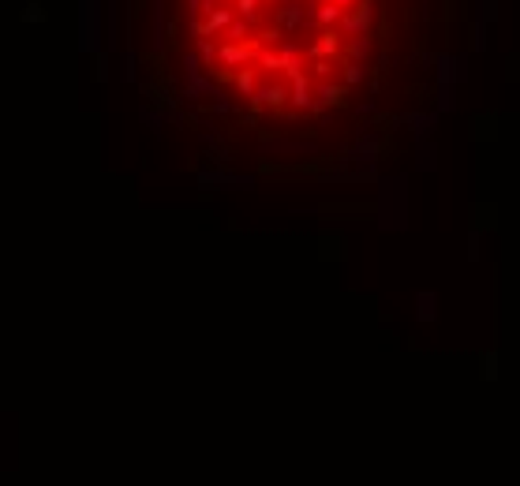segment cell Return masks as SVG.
<instances>
[{
	"label": "cell",
	"mask_w": 520,
	"mask_h": 486,
	"mask_svg": "<svg viewBox=\"0 0 520 486\" xmlns=\"http://www.w3.org/2000/svg\"><path fill=\"white\" fill-rule=\"evenodd\" d=\"M303 19H307V12L300 8V0H285V4L274 12V23H277V30H296Z\"/></svg>",
	"instance_id": "1"
},
{
	"label": "cell",
	"mask_w": 520,
	"mask_h": 486,
	"mask_svg": "<svg viewBox=\"0 0 520 486\" xmlns=\"http://www.w3.org/2000/svg\"><path fill=\"white\" fill-rule=\"evenodd\" d=\"M333 4H337V8H341V12H352V8H356V4H360V0H333Z\"/></svg>",
	"instance_id": "2"
}]
</instances>
